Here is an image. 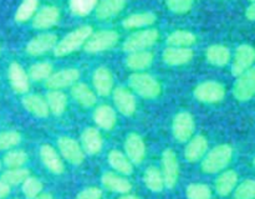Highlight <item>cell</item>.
Listing matches in <instances>:
<instances>
[{
	"mask_svg": "<svg viewBox=\"0 0 255 199\" xmlns=\"http://www.w3.org/2000/svg\"><path fill=\"white\" fill-rule=\"evenodd\" d=\"M99 0H70V10L76 16H87L96 9Z\"/></svg>",
	"mask_w": 255,
	"mask_h": 199,
	"instance_id": "obj_40",
	"label": "cell"
},
{
	"mask_svg": "<svg viewBox=\"0 0 255 199\" xmlns=\"http://www.w3.org/2000/svg\"><path fill=\"white\" fill-rule=\"evenodd\" d=\"M34 199H55L54 197H52V194H50V193H40L39 196L36 197V198H34Z\"/></svg>",
	"mask_w": 255,
	"mask_h": 199,
	"instance_id": "obj_49",
	"label": "cell"
},
{
	"mask_svg": "<svg viewBox=\"0 0 255 199\" xmlns=\"http://www.w3.org/2000/svg\"><path fill=\"white\" fill-rule=\"evenodd\" d=\"M208 139L203 134H197L193 136L188 142L184 148V158L191 163L201 161L206 153L208 152Z\"/></svg>",
	"mask_w": 255,
	"mask_h": 199,
	"instance_id": "obj_21",
	"label": "cell"
},
{
	"mask_svg": "<svg viewBox=\"0 0 255 199\" xmlns=\"http://www.w3.org/2000/svg\"><path fill=\"white\" fill-rule=\"evenodd\" d=\"M246 16L248 20H252V21H255V1L252 2L246 10Z\"/></svg>",
	"mask_w": 255,
	"mask_h": 199,
	"instance_id": "obj_48",
	"label": "cell"
},
{
	"mask_svg": "<svg viewBox=\"0 0 255 199\" xmlns=\"http://www.w3.org/2000/svg\"><path fill=\"white\" fill-rule=\"evenodd\" d=\"M11 187L7 183H5L2 179H0V199H5L10 194Z\"/></svg>",
	"mask_w": 255,
	"mask_h": 199,
	"instance_id": "obj_47",
	"label": "cell"
},
{
	"mask_svg": "<svg viewBox=\"0 0 255 199\" xmlns=\"http://www.w3.org/2000/svg\"><path fill=\"white\" fill-rule=\"evenodd\" d=\"M238 173L233 169L223 171L216 179L214 183V189L217 194L221 197H227L234 192L237 184H238Z\"/></svg>",
	"mask_w": 255,
	"mask_h": 199,
	"instance_id": "obj_26",
	"label": "cell"
},
{
	"mask_svg": "<svg viewBox=\"0 0 255 199\" xmlns=\"http://www.w3.org/2000/svg\"><path fill=\"white\" fill-rule=\"evenodd\" d=\"M159 37V32L156 29H146L133 32L125 40L122 49L125 52H136L148 50L153 46Z\"/></svg>",
	"mask_w": 255,
	"mask_h": 199,
	"instance_id": "obj_4",
	"label": "cell"
},
{
	"mask_svg": "<svg viewBox=\"0 0 255 199\" xmlns=\"http://www.w3.org/2000/svg\"><path fill=\"white\" fill-rule=\"evenodd\" d=\"M102 198V189L99 187H87L79 192L76 199H101Z\"/></svg>",
	"mask_w": 255,
	"mask_h": 199,
	"instance_id": "obj_46",
	"label": "cell"
},
{
	"mask_svg": "<svg viewBox=\"0 0 255 199\" xmlns=\"http://www.w3.org/2000/svg\"><path fill=\"white\" fill-rule=\"evenodd\" d=\"M119 39V34L114 30H100L97 32H92L91 36L85 42L84 49L89 54H99L112 49Z\"/></svg>",
	"mask_w": 255,
	"mask_h": 199,
	"instance_id": "obj_6",
	"label": "cell"
},
{
	"mask_svg": "<svg viewBox=\"0 0 255 199\" xmlns=\"http://www.w3.org/2000/svg\"><path fill=\"white\" fill-rule=\"evenodd\" d=\"M39 6V0H22L20 6L15 12V20L17 22H25L31 19Z\"/></svg>",
	"mask_w": 255,
	"mask_h": 199,
	"instance_id": "obj_39",
	"label": "cell"
},
{
	"mask_svg": "<svg viewBox=\"0 0 255 199\" xmlns=\"http://www.w3.org/2000/svg\"><path fill=\"white\" fill-rule=\"evenodd\" d=\"M112 95H114V103L120 113L127 117L134 114L137 108V102L136 97L129 90H127L124 86H120L114 89Z\"/></svg>",
	"mask_w": 255,
	"mask_h": 199,
	"instance_id": "obj_13",
	"label": "cell"
},
{
	"mask_svg": "<svg viewBox=\"0 0 255 199\" xmlns=\"http://www.w3.org/2000/svg\"><path fill=\"white\" fill-rule=\"evenodd\" d=\"M255 62V49L251 45L243 44L237 47L234 54L233 62H232V74L233 76H239L251 69Z\"/></svg>",
	"mask_w": 255,
	"mask_h": 199,
	"instance_id": "obj_12",
	"label": "cell"
},
{
	"mask_svg": "<svg viewBox=\"0 0 255 199\" xmlns=\"http://www.w3.org/2000/svg\"><path fill=\"white\" fill-rule=\"evenodd\" d=\"M161 172L163 174L164 186L168 189L176 187L179 178V162L176 152L171 148L164 149L161 158Z\"/></svg>",
	"mask_w": 255,
	"mask_h": 199,
	"instance_id": "obj_7",
	"label": "cell"
},
{
	"mask_svg": "<svg viewBox=\"0 0 255 199\" xmlns=\"http://www.w3.org/2000/svg\"><path fill=\"white\" fill-rule=\"evenodd\" d=\"M143 183L153 193H161L166 186H164L163 174L161 168H157L156 166H149L143 173Z\"/></svg>",
	"mask_w": 255,
	"mask_h": 199,
	"instance_id": "obj_33",
	"label": "cell"
},
{
	"mask_svg": "<svg viewBox=\"0 0 255 199\" xmlns=\"http://www.w3.org/2000/svg\"><path fill=\"white\" fill-rule=\"evenodd\" d=\"M0 169H1V162H0Z\"/></svg>",
	"mask_w": 255,
	"mask_h": 199,
	"instance_id": "obj_52",
	"label": "cell"
},
{
	"mask_svg": "<svg viewBox=\"0 0 255 199\" xmlns=\"http://www.w3.org/2000/svg\"><path fill=\"white\" fill-rule=\"evenodd\" d=\"M29 159V156L22 149H12L9 151L2 158V163L7 168H21Z\"/></svg>",
	"mask_w": 255,
	"mask_h": 199,
	"instance_id": "obj_37",
	"label": "cell"
},
{
	"mask_svg": "<svg viewBox=\"0 0 255 199\" xmlns=\"http://www.w3.org/2000/svg\"><path fill=\"white\" fill-rule=\"evenodd\" d=\"M233 96L241 102L249 101L255 96V66L237 76L233 85Z\"/></svg>",
	"mask_w": 255,
	"mask_h": 199,
	"instance_id": "obj_8",
	"label": "cell"
},
{
	"mask_svg": "<svg viewBox=\"0 0 255 199\" xmlns=\"http://www.w3.org/2000/svg\"><path fill=\"white\" fill-rule=\"evenodd\" d=\"M21 103L24 108L32 116L39 118H46L49 116V106L44 97L39 95H25L21 99Z\"/></svg>",
	"mask_w": 255,
	"mask_h": 199,
	"instance_id": "obj_24",
	"label": "cell"
},
{
	"mask_svg": "<svg viewBox=\"0 0 255 199\" xmlns=\"http://www.w3.org/2000/svg\"><path fill=\"white\" fill-rule=\"evenodd\" d=\"M40 158L42 164L54 174H62L65 172V163L61 156L51 144H42L40 147Z\"/></svg>",
	"mask_w": 255,
	"mask_h": 199,
	"instance_id": "obj_22",
	"label": "cell"
},
{
	"mask_svg": "<svg viewBox=\"0 0 255 199\" xmlns=\"http://www.w3.org/2000/svg\"><path fill=\"white\" fill-rule=\"evenodd\" d=\"M236 199H255V181L246 179L241 184H237L234 189Z\"/></svg>",
	"mask_w": 255,
	"mask_h": 199,
	"instance_id": "obj_44",
	"label": "cell"
},
{
	"mask_svg": "<svg viewBox=\"0 0 255 199\" xmlns=\"http://www.w3.org/2000/svg\"><path fill=\"white\" fill-rule=\"evenodd\" d=\"M249 1H252V2H253V1H255V0H249Z\"/></svg>",
	"mask_w": 255,
	"mask_h": 199,
	"instance_id": "obj_53",
	"label": "cell"
},
{
	"mask_svg": "<svg viewBox=\"0 0 255 199\" xmlns=\"http://www.w3.org/2000/svg\"><path fill=\"white\" fill-rule=\"evenodd\" d=\"M30 176L29 169L24 168H9L1 174L0 179L5 182V183L9 184L10 187L12 186H19V184H22V182Z\"/></svg>",
	"mask_w": 255,
	"mask_h": 199,
	"instance_id": "obj_36",
	"label": "cell"
},
{
	"mask_svg": "<svg viewBox=\"0 0 255 199\" xmlns=\"http://www.w3.org/2000/svg\"><path fill=\"white\" fill-rule=\"evenodd\" d=\"M196 123L194 118L189 112H179L174 116L172 122V133L173 137L181 143H187L193 137Z\"/></svg>",
	"mask_w": 255,
	"mask_h": 199,
	"instance_id": "obj_10",
	"label": "cell"
},
{
	"mask_svg": "<svg viewBox=\"0 0 255 199\" xmlns=\"http://www.w3.org/2000/svg\"><path fill=\"white\" fill-rule=\"evenodd\" d=\"M15 199H17V198H15Z\"/></svg>",
	"mask_w": 255,
	"mask_h": 199,
	"instance_id": "obj_54",
	"label": "cell"
},
{
	"mask_svg": "<svg viewBox=\"0 0 255 199\" xmlns=\"http://www.w3.org/2000/svg\"><path fill=\"white\" fill-rule=\"evenodd\" d=\"M157 16L154 12L152 11H143V12H137V14H132L127 16L126 19L122 21V26L125 29H139V27L144 26H151L156 22Z\"/></svg>",
	"mask_w": 255,
	"mask_h": 199,
	"instance_id": "obj_32",
	"label": "cell"
},
{
	"mask_svg": "<svg viewBox=\"0 0 255 199\" xmlns=\"http://www.w3.org/2000/svg\"><path fill=\"white\" fill-rule=\"evenodd\" d=\"M101 184L107 191L119 194H127L132 191V183L120 173L105 172L101 177Z\"/></svg>",
	"mask_w": 255,
	"mask_h": 199,
	"instance_id": "obj_23",
	"label": "cell"
},
{
	"mask_svg": "<svg viewBox=\"0 0 255 199\" xmlns=\"http://www.w3.org/2000/svg\"><path fill=\"white\" fill-rule=\"evenodd\" d=\"M231 50L224 45H212L206 50V59L211 65L224 67L231 62Z\"/></svg>",
	"mask_w": 255,
	"mask_h": 199,
	"instance_id": "obj_30",
	"label": "cell"
},
{
	"mask_svg": "<svg viewBox=\"0 0 255 199\" xmlns=\"http://www.w3.org/2000/svg\"><path fill=\"white\" fill-rule=\"evenodd\" d=\"M187 199H212L211 187L203 183H191L186 188Z\"/></svg>",
	"mask_w": 255,
	"mask_h": 199,
	"instance_id": "obj_42",
	"label": "cell"
},
{
	"mask_svg": "<svg viewBox=\"0 0 255 199\" xmlns=\"http://www.w3.org/2000/svg\"><path fill=\"white\" fill-rule=\"evenodd\" d=\"M125 62H126L127 69L132 70V71H143V70L148 69L152 65V62H153V54L149 52L148 50L129 52V54L127 55Z\"/></svg>",
	"mask_w": 255,
	"mask_h": 199,
	"instance_id": "obj_28",
	"label": "cell"
},
{
	"mask_svg": "<svg viewBox=\"0 0 255 199\" xmlns=\"http://www.w3.org/2000/svg\"><path fill=\"white\" fill-rule=\"evenodd\" d=\"M109 164L120 174L124 176H131L133 173V163L128 159V157L121 151L112 149L107 157Z\"/></svg>",
	"mask_w": 255,
	"mask_h": 199,
	"instance_id": "obj_31",
	"label": "cell"
},
{
	"mask_svg": "<svg viewBox=\"0 0 255 199\" xmlns=\"http://www.w3.org/2000/svg\"><path fill=\"white\" fill-rule=\"evenodd\" d=\"M253 163H254V166H255V156H254V159H253Z\"/></svg>",
	"mask_w": 255,
	"mask_h": 199,
	"instance_id": "obj_51",
	"label": "cell"
},
{
	"mask_svg": "<svg viewBox=\"0 0 255 199\" xmlns=\"http://www.w3.org/2000/svg\"><path fill=\"white\" fill-rule=\"evenodd\" d=\"M194 52L191 47L168 46L162 52V60L169 66H182L192 61Z\"/></svg>",
	"mask_w": 255,
	"mask_h": 199,
	"instance_id": "obj_19",
	"label": "cell"
},
{
	"mask_svg": "<svg viewBox=\"0 0 255 199\" xmlns=\"http://www.w3.org/2000/svg\"><path fill=\"white\" fill-rule=\"evenodd\" d=\"M197 37L193 32L187 30H176L167 37V45L176 47H189L196 42Z\"/></svg>",
	"mask_w": 255,
	"mask_h": 199,
	"instance_id": "obj_35",
	"label": "cell"
},
{
	"mask_svg": "<svg viewBox=\"0 0 255 199\" xmlns=\"http://www.w3.org/2000/svg\"><path fill=\"white\" fill-rule=\"evenodd\" d=\"M80 70L77 69H64L60 71L52 72L49 79L45 80V86L50 90H62L71 87L80 79Z\"/></svg>",
	"mask_w": 255,
	"mask_h": 199,
	"instance_id": "obj_11",
	"label": "cell"
},
{
	"mask_svg": "<svg viewBox=\"0 0 255 199\" xmlns=\"http://www.w3.org/2000/svg\"><path fill=\"white\" fill-rule=\"evenodd\" d=\"M128 85L132 91L146 100L157 99L162 91L158 80L146 72H133L129 75Z\"/></svg>",
	"mask_w": 255,
	"mask_h": 199,
	"instance_id": "obj_3",
	"label": "cell"
},
{
	"mask_svg": "<svg viewBox=\"0 0 255 199\" xmlns=\"http://www.w3.org/2000/svg\"><path fill=\"white\" fill-rule=\"evenodd\" d=\"M94 121L99 128L105 131H111L116 126L117 113L114 107L109 104H101L94 112Z\"/></svg>",
	"mask_w": 255,
	"mask_h": 199,
	"instance_id": "obj_25",
	"label": "cell"
},
{
	"mask_svg": "<svg viewBox=\"0 0 255 199\" xmlns=\"http://www.w3.org/2000/svg\"><path fill=\"white\" fill-rule=\"evenodd\" d=\"M92 85H94L95 92L99 96H110L114 91V76H112L111 70L105 66L97 67L92 75Z\"/></svg>",
	"mask_w": 255,
	"mask_h": 199,
	"instance_id": "obj_17",
	"label": "cell"
},
{
	"mask_svg": "<svg viewBox=\"0 0 255 199\" xmlns=\"http://www.w3.org/2000/svg\"><path fill=\"white\" fill-rule=\"evenodd\" d=\"M194 0H166L168 10L174 14H187L193 7Z\"/></svg>",
	"mask_w": 255,
	"mask_h": 199,
	"instance_id": "obj_45",
	"label": "cell"
},
{
	"mask_svg": "<svg viewBox=\"0 0 255 199\" xmlns=\"http://www.w3.org/2000/svg\"><path fill=\"white\" fill-rule=\"evenodd\" d=\"M127 0H100L96 5V17L107 20L116 16L126 6Z\"/></svg>",
	"mask_w": 255,
	"mask_h": 199,
	"instance_id": "obj_29",
	"label": "cell"
},
{
	"mask_svg": "<svg viewBox=\"0 0 255 199\" xmlns=\"http://www.w3.org/2000/svg\"><path fill=\"white\" fill-rule=\"evenodd\" d=\"M193 95L202 103H218L226 97V87L218 81L207 80L197 85Z\"/></svg>",
	"mask_w": 255,
	"mask_h": 199,
	"instance_id": "obj_5",
	"label": "cell"
},
{
	"mask_svg": "<svg viewBox=\"0 0 255 199\" xmlns=\"http://www.w3.org/2000/svg\"><path fill=\"white\" fill-rule=\"evenodd\" d=\"M125 154L133 164H141L146 157V143L137 133H129L125 139Z\"/></svg>",
	"mask_w": 255,
	"mask_h": 199,
	"instance_id": "obj_16",
	"label": "cell"
},
{
	"mask_svg": "<svg viewBox=\"0 0 255 199\" xmlns=\"http://www.w3.org/2000/svg\"><path fill=\"white\" fill-rule=\"evenodd\" d=\"M21 142V134L16 131L0 132V151H9Z\"/></svg>",
	"mask_w": 255,
	"mask_h": 199,
	"instance_id": "obj_43",
	"label": "cell"
},
{
	"mask_svg": "<svg viewBox=\"0 0 255 199\" xmlns=\"http://www.w3.org/2000/svg\"><path fill=\"white\" fill-rule=\"evenodd\" d=\"M233 158V148L229 144H218L206 153L202 158L201 168L207 174L223 172Z\"/></svg>",
	"mask_w": 255,
	"mask_h": 199,
	"instance_id": "obj_1",
	"label": "cell"
},
{
	"mask_svg": "<svg viewBox=\"0 0 255 199\" xmlns=\"http://www.w3.org/2000/svg\"><path fill=\"white\" fill-rule=\"evenodd\" d=\"M21 189L26 199H34L39 196L44 189V184L36 177L29 176L21 184Z\"/></svg>",
	"mask_w": 255,
	"mask_h": 199,
	"instance_id": "obj_41",
	"label": "cell"
},
{
	"mask_svg": "<svg viewBox=\"0 0 255 199\" xmlns=\"http://www.w3.org/2000/svg\"><path fill=\"white\" fill-rule=\"evenodd\" d=\"M7 76H9V82L11 89L14 90L15 94L25 95L29 92L30 89V79L27 72L25 71L24 67L19 64V62L12 61L9 66V71H7Z\"/></svg>",
	"mask_w": 255,
	"mask_h": 199,
	"instance_id": "obj_15",
	"label": "cell"
},
{
	"mask_svg": "<svg viewBox=\"0 0 255 199\" xmlns=\"http://www.w3.org/2000/svg\"><path fill=\"white\" fill-rule=\"evenodd\" d=\"M60 20V10L54 5H46L35 12L32 27L37 30H47L55 26Z\"/></svg>",
	"mask_w": 255,
	"mask_h": 199,
	"instance_id": "obj_18",
	"label": "cell"
},
{
	"mask_svg": "<svg viewBox=\"0 0 255 199\" xmlns=\"http://www.w3.org/2000/svg\"><path fill=\"white\" fill-rule=\"evenodd\" d=\"M119 199H141V198H138L137 196H132V194L127 193V194H122Z\"/></svg>",
	"mask_w": 255,
	"mask_h": 199,
	"instance_id": "obj_50",
	"label": "cell"
},
{
	"mask_svg": "<svg viewBox=\"0 0 255 199\" xmlns=\"http://www.w3.org/2000/svg\"><path fill=\"white\" fill-rule=\"evenodd\" d=\"M71 96L74 97V100L80 106L85 107V108H90V107L95 106L97 102L96 92L90 89L84 82H76L75 85H72Z\"/></svg>",
	"mask_w": 255,
	"mask_h": 199,
	"instance_id": "obj_27",
	"label": "cell"
},
{
	"mask_svg": "<svg viewBox=\"0 0 255 199\" xmlns=\"http://www.w3.org/2000/svg\"><path fill=\"white\" fill-rule=\"evenodd\" d=\"M57 148L65 161L72 166H80L85 161V152L81 144L72 137L61 136L57 139Z\"/></svg>",
	"mask_w": 255,
	"mask_h": 199,
	"instance_id": "obj_9",
	"label": "cell"
},
{
	"mask_svg": "<svg viewBox=\"0 0 255 199\" xmlns=\"http://www.w3.org/2000/svg\"><path fill=\"white\" fill-rule=\"evenodd\" d=\"M52 72H54V67L50 62H37L30 66L27 75L32 81H45L49 79Z\"/></svg>",
	"mask_w": 255,
	"mask_h": 199,
	"instance_id": "obj_38",
	"label": "cell"
},
{
	"mask_svg": "<svg viewBox=\"0 0 255 199\" xmlns=\"http://www.w3.org/2000/svg\"><path fill=\"white\" fill-rule=\"evenodd\" d=\"M80 141H81L80 144H81L85 154H89V156H95V154L100 153L104 147V138L101 136V132L96 127L85 128L81 133Z\"/></svg>",
	"mask_w": 255,
	"mask_h": 199,
	"instance_id": "obj_20",
	"label": "cell"
},
{
	"mask_svg": "<svg viewBox=\"0 0 255 199\" xmlns=\"http://www.w3.org/2000/svg\"><path fill=\"white\" fill-rule=\"evenodd\" d=\"M46 102L49 111L55 116H61L66 111L67 96L61 90H50L46 94Z\"/></svg>",
	"mask_w": 255,
	"mask_h": 199,
	"instance_id": "obj_34",
	"label": "cell"
},
{
	"mask_svg": "<svg viewBox=\"0 0 255 199\" xmlns=\"http://www.w3.org/2000/svg\"><path fill=\"white\" fill-rule=\"evenodd\" d=\"M92 32H94V29L90 25H82V26L72 30L71 32L65 35L60 41H57L56 46L52 50L54 55L57 57H64L72 54L81 46H84Z\"/></svg>",
	"mask_w": 255,
	"mask_h": 199,
	"instance_id": "obj_2",
	"label": "cell"
},
{
	"mask_svg": "<svg viewBox=\"0 0 255 199\" xmlns=\"http://www.w3.org/2000/svg\"><path fill=\"white\" fill-rule=\"evenodd\" d=\"M57 36L52 32H45V34L36 35L32 37L26 45V52L31 56H40L46 52L51 51L55 49L57 44Z\"/></svg>",
	"mask_w": 255,
	"mask_h": 199,
	"instance_id": "obj_14",
	"label": "cell"
}]
</instances>
